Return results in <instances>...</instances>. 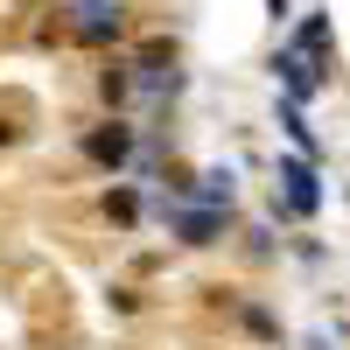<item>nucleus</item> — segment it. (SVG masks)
Instances as JSON below:
<instances>
[{"mask_svg":"<svg viewBox=\"0 0 350 350\" xmlns=\"http://www.w3.org/2000/svg\"><path fill=\"white\" fill-rule=\"evenodd\" d=\"M280 183H287L295 217H315V211H323V183H315V168H308V161H280Z\"/></svg>","mask_w":350,"mask_h":350,"instance_id":"f03ea898","label":"nucleus"},{"mask_svg":"<svg viewBox=\"0 0 350 350\" xmlns=\"http://www.w3.org/2000/svg\"><path fill=\"white\" fill-rule=\"evenodd\" d=\"M70 36L77 42H120L126 36V0H70Z\"/></svg>","mask_w":350,"mask_h":350,"instance_id":"f257e3e1","label":"nucleus"},{"mask_svg":"<svg viewBox=\"0 0 350 350\" xmlns=\"http://www.w3.org/2000/svg\"><path fill=\"white\" fill-rule=\"evenodd\" d=\"M92 154H98V161H120V154H126V133H98Z\"/></svg>","mask_w":350,"mask_h":350,"instance_id":"7ed1b4c3","label":"nucleus"}]
</instances>
